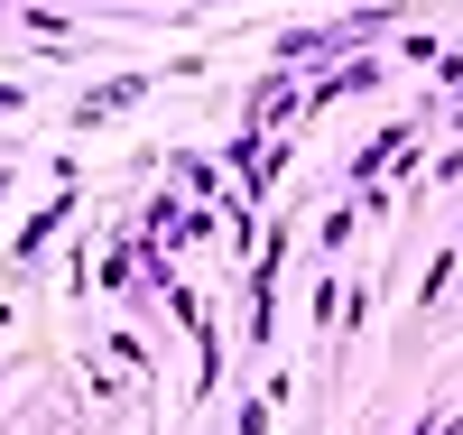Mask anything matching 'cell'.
<instances>
[{"instance_id":"cell-1","label":"cell","mask_w":463,"mask_h":435,"mask_svg":"<svg viewBox=\"0 0 463 435\" xmlns=\"http://www.w3.org/2000/svg\"><path fill=\"white\" fill-rule=\"evenodd\" d=\"M417 435H436V426H417Z\"/></svg>"}]
</instances>
